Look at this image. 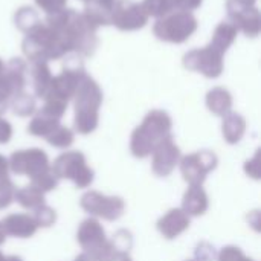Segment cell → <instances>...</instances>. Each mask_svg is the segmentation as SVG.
<instances>
[{
	"label": "cell",
	"instance_id": "ab89813d",
	"mask_svg": "<svg viewBox=\"0 0 261 261\" xmlns=\"http://www.w3.org/2000/svg\"><path fill=\"white\" fill-rule=\"evenodd\" d=\"M106 261H133V260H132V257L128 255V252H124V251H115V249L112 248V251H110V254H109V257H107V260Z\"/></svg>",
	"mask_w": 261,
	"mask_h": 261
},
{
	"label": "cell",
	"instance_id": "d6986e66",
	"mask_svg": "<svg viewBox=\"0 0 261 261\" xmlns=\"http://www.w3.org/2000/svg\"><path fill=\"white\" fill-rule=\"evenodd\" d=\"M237 32L239 29L231 23V21H222L216 31H214V35H213V40L210 43V46L217 50L219 54H225L228 50V47L234 43L236 37H237Z\"/></svg>",
	"mask_w": 261,
	"mask_h": 261
},
{
	"label": "cell",
	"instance_id": "836d02e7",
	"mask_svg": "<svg viewBox=\"0 0 261 261\" xmlns=\"http://www.w3.org/2000/svg\"><path fill=\"white\" fill-rule=\"evenodd\" d=\"M202 5V0H171L173 12H190L197 9Z\"/></svg>",
	"mask_w": 261,
	"mask_h": 261
},
{
	"label": "cell",
	"instance_id": "f546056e",
	"mask_svg": "<svg viewBox=\"0 0 261 261\" xmlns=\"http://www.w3.org/2000/svg\"><path fill=\"white\" fill-rule=\"evenodd\" d=\"M32 219L35 220L38 228H49L55 223L57 220V213L46 205H41L32 211Z\"/></svg>",
	"mask_w": 261,
	"mask_h": 261
},
{
	"label": "cell",
	"instance_id": "f6af8a7d",
	"mask_svg": "<svg viewBox=\"0 0 261 261\" xmlns=\"http://www.w3.org/2000/svg\"><path fill=\"white\" fill-rule=\"evenodd\" d=\"M5 260H6V257H5V255H3V254L0 252V261H5Z\"/></svg>",
	"mask_w": 261,
	"mask_h": 261
},
{
	"label": "cell",
	"instance_id": "cb8c5ba5",
	"mask_svg": "<svg viewBox=\"0 0 261 261\" xmlns=\"http://www.w3.org/2000/svg\"><path fill=\"white\" fill-rule=\"evenodd\" d=\"M73 139H75L73 132L61 124L46 138V141L57 148H69L73 144Z\"/></svg>",
	"mask_w": 261,
	"mask_h": 261
},
{
	"label": "cell",
	"instance_id": "277c9868",
	"mask_svg": "<svg viewBox=\"0 0 261 261\" xmlns=\"http://www.w3.org/2000/svg\"><path fill=\"white\" fill-rule=\"evenodd\" d=\"M57 179H69L78 188H87L92 185L95 173L87 165L86 156L81 151H66L60 154L50 165Z\"/></svg>",
	"mask_w": 261,
	"mask_h": 261
},
{
	"label": "cell",
	"instance_id": "6da1fadb",
	"mask_svg": "<svg viewBox=\"0 0 261 261\" xmlns=\"http://www.w3.org/2000/svg\"><path fill=\"white\" fill-rule=\"evenodd\" d=\"M173 121L164 110H151L139 127L135 128L130 141V151L135 158H148L153 150L171 135Z\"/></svg>",
	"mask_w": 261,
	"mask_h": 261
},
{
	"label": "cell",
	"instance_id": "60d3db41",
	"mask_svg": "<svg viewBox=\"0 0 261 261\" xmlns=\"http://www.w3.org/2000/svg\"><path fill=\"white\" fill-rule=\"evenodd\" d=\"M8 171H9V165H8V159L5 156L0 154V182L9 179L8 177Z\"/></svg>",
	"mask_w": 261,
	"mask_h": 261
},
{
	"label": "cell",
	"instance_id": "3957f363",
	"mask_svg": "<svg viewBox=\"0 0 261 261\" xmlns=\"http://www.w3.org/2000/svg\"><path fill=\"white\" fill-rule=\"evenodd\" d=\"M23 52L31 61L46 63L47 60H57L67 54L54 31L41 23L31 32H28L23 41Z\"/></svg>",
	"mask_w": 261,
	"mask_h": 261
},
{
	"label": "cell",
	"instance_id": "ee69618b",
	"mask_svg": "<svg viewBox=\"0 0 261 261\" xmlns=\"http://www.w3.org/2000/svg\"><path fill=\"white\" fill-rule=\"evenodd\" d=\"M5 261H23L20 257H15V255H11V257H6Z\"/></svg>",
	"mask_w": 261,
	"mask_h": 261
},
{
	"label": "cell",
	"instance_id": "603a6c76",
	"mask_svg": "<svg viewBox=\"0 0 261 261\" xmlns=\"http://www.w3.org/2000/svg\"><path fill=\"white\" fill-rule=\"evenodd\" d=\"M14 200L21 208L34 211L35 208L44 205V193H41L37 188H34L32 185H29V187H23L20 190H15Z\"/></svg>",
	"mask_w": 261,
	"mask_h": 261
},
{
	"label": "cell",
	"instance_id": "4dcf8cb0",
	"mask_svg": "<svg viewBox=\"0 0 261 261\" xmlns=\"http://www.w3.org/2000/svg\"><path fill=\"white\" fill-rule=\"evenodd\" d=\"M110 246L115 249V251H124V252H128L133 246V237L132 234L127 231V229H119L113 239L110 240Z\"/></svg>",
	"mask_w": 261,
	"mask_h": 261
},
{
	"label": "cell",
	"instance_id": "2e32d148",
	"mask_svg": "<svg viewBox=\"0 0 261 261\" xmlns=\"http://www.w3.org/2000/svg\"><path fill=\"white\" fill-rule=\"evenodd\" d=\"M210 202L202 187H190L182 199V211L188 217H199L208 211Z\"/></svg>",
	"mask_w": 261,
	"mask_h": 261
},
{
	"label": "cell",
	"instance_id": "bcb514c9",
	"mask_svg": "<svg viewBox=\"0 0 261 261\" xmlns=\"http://www.w3.org/2000/svg\"><path fill=\"white\" fill-rule=\"evenodd\" d=\"M86 2H92V0H86Z\"/></svg>",
	"mask_w": 261,
	"mask_h": 261
},
{
	"label": "cell",
	"instance_id": "d6a6232c",
	"mask_svg": "<svg viewBox=\"0 0 261 261\" xmlns=\"http://www.w3.org/2000/svg\"><path fill=\"white\" fill-rule=\"evenodd\" d=\"M14 194H15V187L11 182V179L2 180L0 182V210H5L12 203Z\"/></svg>",
	"mask_w": 261,
	"mask_h": 261
},
{
	"label": "cell",
	"instance_id": "8d00e7d4",
	"mask_svg": "<svg viewBox=\"0 0 261 261\" xmlns=\"http://www.w3.org/2000/svg\"><path fill=\"white\" fill-rule=\"evenodd\" d=\"M245 171L248 176L254 177V179H260V153H257L251 161H248L245 164Z\"/></svg>",
	"mask_w": 261,
	"mask_h": 261
},
{
	"label": "cell",
	"instance_id": "ac0fdd59",
	"mask_svg": "<svg viewBox=\"0 0 261 261\" xmlns=\"http://www.w3.org/2000/svg\"><path fill=\"white\" fill-rule=\"evenodd\" d=\"M52 78L54 76L46 61H34L31 67V80H32L34 92L38 98H44V95L49 90Z\"/></svg>",
	"mask_w": 261,
	"mask_h": 261
},
{
	"label": "cell",
	"instance_id": "e575fe53",
	"mask_svg": "<svg viewBox=\"0 0 261 261\" xmlns=\"http://www.w3.org/2000/svg\"><path fill=\"white\" fill-rule=\"evenodd\" d=\"M196 261H213L216 258V249L210 243L203 242L196 248Z\"/></svg>",
	"mask_w": 261,
	"mask_h": 261
},
{
	"label": "cell",
	"instance_id": "7a4b0ae2",
	"mask_svg": "<svg viewBox=\"0 0 261 261\" xmlns=\"http://www.w3.org/2000/svg\"><path fill=\"white\" fill-rule=\"evenodd\" d=\"M75 99V130L80 135L95 132L99 122V107L102 102V92L99 86L87 75H84L73 95Z\"/></svg>",
	"mask_w": 261,
	"mask_h": 261
},
{
	"label": "cell",
	"instance_id": "ba28073f",
	"mask_svg": "<svg viewBox=\"0 0 261 261\" xmlns=\"http://www.w3.org/2000/svg\"><path fill=\"white\" fill-rule=\"evenodd\" d=\"M8 165L12 173L24 174L31 179L50 168L49 158L41 148H29V150L14 151L8 161Z\"/></svg>",
	"mask_w": 261,
	"mask_h": 261
},
{
	"label": "cell",
	"instance_id": "f35d334b",
	"mask_svg": "<svg viewBox=\"0 0 261 261\" xmlns=\"http://www.w3.org/2000/svg\"><path fill=\"white\" fill-rule=\"evenodd\" d=\"M11 138H12V127H11V124L6 119L0 118V144H8Z\"/></svg>",
	"mask_w": 261,
	"mask_h": 261
},
{
	"label": "cell",
	"instance_id": "7402d4cb",
	"mask_svg": "<svg viewBox=\"0 0 261 261\" xmlns=\"http://www.w3.org/2000/svg\"><path fill=\"white\" fill-rule=\"evenodd\" d=\"M110 11L112 9H107L104 6H101L98 2H92L89 6H86L84 12L81 14L84 21L93 29L96 31L99 26H104V24H110Z\"/></svg>",
	"mask_w": 261,
	"mask_h": 261
},
{
	"label": "cell",
	"instance_id": "d4e9b609",
	"mask_svg": "<svg viewBox=\"0 0 261 261\" xmlns=\"http://www.w3.org/2000/svg\"><path fill=\"white\" fill-rule=\"evenodd\" d=\"M15 24L18 26V29H21L23 32H31L34 28H37L40 24V20H38V15L37 12L32 9V8H21L17 11L15 14Z\"/></svg>",
	"mask_w": 261,
	"mask_h": 261
},
{
	"label": "cell",
	"instance_id": "b9f144b4",
	"mask_svg": "<svg viewBox=\"0 0 261 261\" xmlns=\"http://www.w3.org/2000/svg\"><path fill=\"white\" fill-rule=\"evenodd\" d=\"M101 6H104V8H107V9H112V6H113V3H115V0H96Z\"/></svg>",
	"mask_w": 261,
	"mask_h": 261
},
{
	"label": "cell",
	"instance_id": "4fadbf2b",
	"mask_svg": "<svg viewBox=\"0 0 261 261\" xmlns=\"http://www.w3.org/2000/svg\"><path fill=\"white\" fill-rule=\"evenodd\" d=\"M228 14H229V21L237 28L242 29L248 37H257L260 34L261 21L260 12L257 8H243L234 3L232 0H228Z\"/></svg>",
	"mask_w": 261,
	"mask_h": 261
},
{
	"label": "cell",
	"instance_id": "484cf974",
	"mask_svg": "<svg viewBox=\"0 0 261 261\" xmlns=\"http://www.w3.org/2000/svg\"><path fill=\"white\" fill-rule=\"evenodd\" d=\"M11 107H12V112L15 115H18V116H29L35 110V99L31 95L21 92V93L15 95L11 99Z\"/></svg>",
	"mask_w": 261,
	"mask_h": 261
},
{
	"label": "cell",
	"instance_id": "44dd1931",
	"mask_svg": "<svg viewBox=\"0 0 261 261\" xmlns=\"http://www.w3.org/2000/svg\"><path fill=\"white\" fill-rule=\"evenodd\" d=\"M60 125V119H55L46 113H43L41 110L32 118V121L28 125V132L32 136H38V138H47L57 127Z\"/></svg>",
	"mask_w": 261,
	"mask_h": 261
},
{
	"label": "cell",
	"instance_id": "9a60e30c",
	"mask_svg": "<svg viewBox=\"0 0 261 261\" xmlns=\"http://www.w3.org/2000/svg\"><path fill=\"white\" fill-rule=\"evenodd\" d=\"M2 228L6 236L17 239H29L38 229L35 220L29 214H9L2 220Z\"/></svg>",
	"mask_w": 261,
	"mask_h": 261
},
{
	"label": "cell",
	"instance_id": "5bb4252c",
	"mask_svg": "<svg viewBox=\"0 0 261 261\" xmlns=\"http://www.w3.org/2000/svg\"><path fill=\"white\" fill-rule=\"evenodd\" d=\"M188 228H190V217L180 208L170 210L158 222V231L168 240L179 237Z\"/></svg>",
	"mask_w": 261,
	"mask_h": 261
},
{
	"label": "cell",
	"instance_id": "f1b7e54d",
	"mask_svg": "<svg viewBox=\"0 0 261 261\" xmlns=\"http://www.w3.org/2000/svg\"><path fill=\"white\" fill-rule=\"evenodd\" d=\"M31 185L34 188H37L38 191H41V193H49V191H52V190H55L58 187V179L52 173V170L49 168V170L37 174L35 177H32Z\"/></svg>",
	"mask_w": 261,
	"mask_h": 261
},
{
	"label": "cell",
	"instance_id": "8992f818",
	"mask_svg": "<svg viewBox=\"0 0 261 261\" xmlns=\"http://www.w3.org/2000/svg\"><path fill=\"white\" fill-rule=\"evenodd\" d=\"M217 164H219V159L216 153L210 150H202L197 153L187 154L179 161L184 180L188 182L190 187H202L206 176L213 170H216Z\"/></svg>",
	"mask_w": 261,
	"mask_h": 261
},
{
	"label": "cell",
	"instance_id": "ffe728a7",
	"mask_svg": "<svg viewBox=\"0 0 261 261\" xmlns=\"http://www.w3.org/2000/svg\"><path fill=\"white\" fill-rule=\"evenodd\" d=\"M206 106L208 109L217 115V116H225L226 113L231 112L232 107V96L231 93L223 89V87H216L208 92L206 95Z\"/></svg>",
	"mask_w": 261,
	"mask_h": 261
},
{
	"label": "cell",
	"instance_id": "4316f807",
	"mask_svg": "<svg viewBox=\"0 0 261 261\" xmlns=\"http://www.w3.org/2000/svg\"><path fill=\"white\" fill-rule=\"evenodd\" d=\"M142 11L147 14V17H158L162 18L173 12L171 9V0H144L141 5Z\"/></svg>",
	"mask_w": 261,
	"mask_h": 261
},
{
	"label": "cell",
	"instance_id": "e0dca14e",
	"mask_svg": "<svg viewBox=\"0 0 261 261\" xmlns=\"http://www.w3.org/2000/svg\"><path fill=\"white\" fill-rule=\"evenodd\" d=\"M246 132V121L242 115L229 112L225 115L222 124V133L228 144H239Z\"/></svg>",
	"mask_w": 261,
	"mask_h": 261
},
{
	"label": "cell",
	"instance_id": "9c48e42d",
	"mask_svg": "<svg viewBox=\"0 0 261 261\" xmlns=\"http://www.w3.org/2000/svg\"><path fill=\"white\" fill-rule=\"evenodd\" d=\"M184 66L188 70L199 72L208 78H217L223 72V55L211 46L194 49L184 57Z\"/></svg>",
	"mask_w": 261,
	"mask_h": 261
},
{
	"label": "cell",
	"instance_id": "7bdbcfd3",
	"mask_svg": "<svg viewBox=\"0 0 261 261\" xmlns=\"http://www.w3.org/2000/svg\"><path fill=\"white\" fill-rule=\"evenodd\" d=\"M5 240H6V234H5V231L2 228V222H0V245H3Z\"/></svg>",
	"mask_w": 261,
	"mask_h": 261
},
{
	"label": "cell",
	"instance_id": "83f0119b",
	"mask_svg": "<svg viewBox=\"0 0 261 261\" xmlns=\"http://www.w3.org/2000/svg\"><path fill=\"white\" fill-rule=\"evenodd\" d=\"M15 96L12 86L9 84V80L5 73V64L0 60V115L5 113L8 106L11 104V99Z\"/></svg>",
	"mask_w": 261,
	"mask_h": 261
},
{
	"label": "cell",
	"instance_id": "74e56055",
	"mask_svg": "<svg viewBox=\"0 0 261 261\" xmlns=\"http://www.w3.org/2000/svg\"><path fill=\"white\" fill-rule=\"evenodd\" d=\"M110 251H112V246H110V249L107 252H86L84 251L83 254H80L75 258V261H106L109 254H110Z\"/></svg>",
	"mask_w": 261,
	"mask_h": 261
},
{
	"label": "cell",
	"instance_id": "7c38bea8",
	"mask_svg": "<svg viewBox=\"0 0 261 261\" xmlns=\"http://www.w3.org/2000/svg\"><path fill=\"white\" fill-rule=\"evenodd\" d=\"M76 240L86 252H107L110 249V242L106 237L102 225L93 217L86 219L80 225Z\"/></svg>",
	"mask_w": 261,
	"mask_h": 261
},
{
	"label": "cell",
	"instance_id": "30bf717a",
	"mask_svg": "<svg viewBox=\"0 0 261 261\" xmlns=\"http://www.w3.org/2000/svg\"><path fill=\"white\" fill-rule=\"evenodd\" d=\"M148 17L133 0H118L110 11V23L121 31H136L145 26Z\"/></svg>",
	"mask_w": 261,
	"mask_h": 261
},
{
	"label": "cell",
	"instance_id": "1f68e13d",
	"mask_svg": "<svg viewBox=\"0 0 261 261\" xmlns=\"http://www.w3.org/2000/svg\"><path fill=\"white\" fill-rule=\"evenodd\" d=\"M217 261H254L252 258L246 257L243 254V251L237 246H225L219 255H217Z\"/></svg>",
	"mask_w": 261,
	"mask_h": 261
},
{
	"label": "cell",
	"instance_id": "5b68a950",
	"mask_svg": "<svg viewBox=\"0 0 261 261\" xmlns=\"http://www.w3.org/2000/svg\"><path fill=\"white\" fill-rule=\"evenodd\" d=\"M197 29V20L191 12H173L159 18L153 28L159 40L170 43H184Z\"/></svg>",
	"mask_w": 261,
	"mask_h": 261
},
{
	"label": "cell",
	"instance_id": "52a82bcc",
	"mask_svg": "<svg viewBox=\"0 0 261 261\" xmlns=\"http://www.w3.org/2000/svg\"><path fill=\"white\" fill-rule=\"evenodd\" d=\"M81 208L90 216L104 219L107 222L118 220L125 211V202L119 196H104L98 191H87L81 200Z\"/></svg>",
	"mask_w": 261,
	"mask_h": 261
},
{
	"label": "cell",
	"instance_id": "d590c367",
	"mask_svg": "<svg viewBox=\"0 0 261 261\" xmlns=\"http://www.w3.org/2000/svg\"><path fill=\"white\" fill-rule=\"evenodd\" d=\"M35 2L43 11H46L47 14H54L64 9L67 0H35Z\"/></svg>",
	"mask_w": 261,
	"mask_h": 261
},
{
	"label": "cell",
	"instance_id": "8fae6325",
	"mask_svg": "<svg viewBox=\"0 0 261 261\" xmlns=\"http://www.w3.org/2000/svg\"><path fill=\"white\" fill-rule=\"evenodd\" d=\"M151 170L159 177H167L173 173L180 161V148L176 145L173 135H168L154 150H153Z\"/></svg>",
	"mask_w": 261,
	"mask_h": 261
}]
</instances>
